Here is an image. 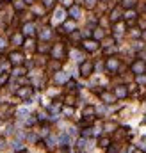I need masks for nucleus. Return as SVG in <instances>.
Masks as SVG:
<instances>
[{"mask_svg": "<svg viewBox=\"0 0 146 153\" xmlns=\"http://www.w3.org/2000/svg\"><path fill=\"white\" fill-rule=\"evenodd\" d=\"M114 128H116V125H114V123H107V125H105V130H107V132H112Z\"/></svg>", "mask_w": 146, "mask_h": 153, "instance_id": "nucleus-18", "label": "nucleus"}, {"mask_svg": "<svg viewBox=\"0 0 146 153\" xmlns=\"http://www.w3.org/2000/svg\"><path fill=\"white\" fill-rule=\"evenodd\" d=\"M18 116H20V118H27V111H25V109H23V111H20V112H18Z\"/></svg>", "mask_w": 146, "mask_h": 153, "instance_id": "nucleus-28", "label": "nucleus"}, {"mask_svg": "<svg viewBox=\"0 0 146 153\" xmlns=\"http://www.w3.org/2000/svg\"><path fill=\"white\" fill-rule=\"evenodd\" d=\"M23 7H25V4H23V2H20V0H18V2H14V9H16V11L23 9Z\"/></svg>", "mask_w": 146, "mask_h": 153, "instance_id": "nucleus-17", "label": "nucleus"}, {"mask_svg": "<svg viewBox=\"0 0 146 153\" xmlns=\"http://www.w3.org/2000/svg\"><path fill=\"white\" fill-rule=\"evenodd\" d=\"M93 114H95V109L93 107H86L84 109V116L86 118H93Z\"/></svg>", "mask_w": 146, "mask_h": 153, "instance_id": "nucleus-10", "label": "nucleus"}, {"mask_svg": "<svg viewBox=\"0 0 146 153\" xmlns=\"http://www.w3.org/2000/svg\"><path fill=\"white\" fill-rule=\"evenodd\" d=\"M9 59H11V62H12V64H16V66H18V64H21V61H23V55H21L20 52H12V53L9 55Z\"/></svg>", "mask_w": 146, "mask_h": 153, "instance_id": "nucleus-3", "label": "nucleus"}, {"mask_svg": "<svg viewBox=\"0 0 146 153\" xmlns=\"http://www.w3.org/2000/svg\"><path fill=\"white\" fill-rule=\"evenodd\" d=\"M134 5V0H125V7H132Z\"/></svg>", "mask_w": 146, "mask_h": 153, "instance_id": "nucleus-29", "label": "nucleus"}, {"mask_svg": "<svg viewBox=\"0 0 146 153\" xmlns=\"http://www.w3.org/2000/svg\"><path fill=\"white\" fill-rule=\"evenodd\" d=\"M14 73H16V75H25L27 71H25V68H21V70L18 68V70H14Z\"/></svg>", "mask_w": 146, "mask_h": 153, "instance_id": "nucleus-22", "label": "nucleus"}, {"mask_svg": "<svg viewBox=\"0 0 146 153\" xmlns=\"http://www.w3.org/2000/svg\"><path fill=\"white\" fill-rule=\"evenodd\" d=\"M118 14H120V11L116 9V11L112 12V16H111V20H112V21H116V20H118Z\"/></svg>", "mask_w": 146, "mask_h": 153, "instance_id": "nucleus-21", "label": "nucleus"}, {"mask_svg": "<svg viewBox=\"0 0 146 153\" xmlns=\"http://www.w3.org/2000/svg\"><path fill=\"white\" fill-rule=\"evenodd\" d=\"M68 87H70V89H73V87H75V82H73V80H71V82H68Z\"/></svg>", "mask_w": 146, "mask_h": 153, "instance_id": "nucleus-33", "label": "nucleus"}, {"mask_svg": "<svg viewBox=\"0 0 146 153\" xmlns=\"http://www.w3.org/2000/svg\"><path fill=\"white\" fill-rule=\"evenodd\" d=\"M84 48H86L87 52H95V50L98 48V43H96V41H91V39H89V41H86V43H84Z\"/></svg>", "mask_w": 146, "mask_h": 153, "instance_id": "nucleus-5", "label": "nucleus"}, {"mask_svg": "<svg viewBox=\"0 0 146 153\" xmlns=\"http://www.w3.org/2000/svg\"><path fill=\"white\" fill-rule=\"evenodd\" d=\"M4 144H5V143H4V139L0 137V148H4Z\"/></svg>", "mask_w": 146, "mask_h": 153, "instance_id": "nucleus-36", "label": "nucleus"}, {"mask_svg": "<svg viewBox=\"0 0 146 153\" xmlns=\"http://www.w3.org/2000/svg\"><path fill=\"white\" fill-rule=\"evenodd\" d=\"M66 78H68V75H62V73H57V77H55L57 82H64Z\"/></svg>", "mask_w": 146, "mask_h": 153, "instance_id": "nucleus-16", "label": "nucleus"}, {"mask_svg": "<svg viewBox=\"0 0 146 153\" xmlns=\"http://www.w3.org/2000/svg\"><path fill=\"white\" fill-rule=\"evenodd\" d=\"M93 73V62H82L80 66V75L82 77H89Z\"/></svg>", "mask_w": 146, "mask_h": 153, "instance_id": "nucleus-1", "label": "nucleus"}, {"mask_svg": "<svg viewBox=\"0 0 146 153\" xmlns=\"http://www.w3.org/2000/svg\"><path fill=\"white\" fill-rule=\"evenodd\" d=\"M132 71H134V73H137V75L146 73V64L143 62V61H137V62H134V64H132Z\"/></svg>", "mask_w": 146, "mask_h": 153, "instance_id": "nucleus-2", "label": "nucleus"}, {"mask_svg": "<svg viewBox=\"0 0 146 153\" xmlns=\"http://www.w3.org/2000/svg\"><path fill=\"white\" fill-rule=\"evenodd\" d=\"M137 82H146V77H141V75H139V77H137Z\"/></svg>", "mask_w": 146, "mask_h": 153, "instance_id": "nucleus-32", "label": "nucleus"}, {"mask_svg": "<svg viewBox=\"0 0 146 153\" xmlns=\"http://www.w3.org/2000/svg\"><path fill=\"white\" fill-rule=\"evenodd\" d=\"M93 4H95V0H87V5H89V7H91Z\"/></svg>", "mask_w": 146, "mask_h": 153, "instance_id": "nucleus-35", "label": "nucleus"}, {"mask_svg": "<svg viewBox=\"0 0 146 153\" xmlns=\"http://www.w3.org/2000/svg\"><path fill=\"white\" fill-rule=\"evenodd\" d=\"M14 150H16V152H20V150H23V144H20V143L16 141V143H14Z\"/></svg>", "mask_w": 146, "mask_h": 153, "instance_id": "nucleus-24", "label": "nucleus"}, {"mask_svg": "<svg viewBox=\"0 0 146 153\" xmlns=\"http://www.w3.org/2000/svg\"><path fill=\"white\" fill-rule=\"evenodd\" d=\"M62 29H66V32H71V30L75 29V23H73V21H66Z\"/></svg>", "mask_w": 146, "mask_h": 153, "instance_id": "nucleus-11", "label": "nucleus"}, {"mask_svg": "<svg viewBox=\"0 0 146 153\" xmlns=\"http://www.w3.org/2000/svg\"><path fill=\"white\" fill-rule=\"evenodd\" d=\"M102 36H103L102 29H96V32H95V37H102Z\"/></svg>", "mask_w": 146, "mask_h": 153, "instance_id": "nucleus-25", "label": "nucleus"}, {"mask_svg": "<svg viewBox=\"0 0 146 153\" xmlns=\"http://www.w3.org/2000/svg\"><path fill=\"white\" fill-rule=\"evenodd\" d=\"M23 32H25V36H32V34H34V27L29 23V25H25V30H23Z\"/></svg>", "mask_w": 146, "mask_h": 153, "instance_id": "nucleus-12", "label": "nucleus"}, {"mask_svg": "<svg viewBox=\"0 0 146 153\" xmlns=\"http://www.w3.org/2000/svg\"><path fill=\"white\" fill-rule=\"evenodd\" d=\"M98 143H100L102 148H109V146H111V139H109V137H102Z\"/></svg>", "mask_w": 146, "mask_h": 153, "instance_id": "nucleus-8", "label": "nucleus"}, {"mask_svg": "<svg viewBox=\"0 0 146 153\" xmlns=\"http://www.w3.org/2000/svg\"><path fill=\"white\" fill-rule=\"evenodd\" d=\"M127 94H128V91H127V87H125V86L116 87V96H118V98H125Z\"/></svg>", "mask_w": 146, "mask_h": 153, "instance_id": "nucleus-7", "label": "nucleus"}, {"mask_svg": "<svg viewBox=\"0 0 146 153\" xmlns=\"http://www.w3.org/2000/svg\"><path fill=\"white\" fill-rule=\"evenodd\" d=\"M25 46H27V48H32V39H27V41H25Z\"/></svg>", "mask_w": 146, "mask_h": 153, "instance_id": "nucleus-30", "label": "nucleus"}, {"mask_svg": "<svg viewBox=\"0 0 146 153\" xmlns=\"http://www.w3.org/2000/svg\"><path fill=\"white\" fill-rule=\"evenodd\" d=\"M127 18H128V20H132V18H136V14H134V11H128V12H127Z\"/></svg>", "mask_w": 146, "mask_h": 153, "instance_id": "nucleus-27", "label": "nucleus"}, {"mask_svg": "<svg viewBox=\"0 0 146 153\" xmlns=\"http://www.w3.org/2000/svg\"><path fill=\"white\" fill-rule=\"evenodd\" d=\"M107 68H109L111 71H116V70L120 68V62H118L116 59H109V61H107Z\"/></svg>", "mask_w": 146, "mask_h": 153, "instance_id": "nucleus-6", "label": "nucleus"}, {"mask_svg": "<svg viewBox=\"0 0 146 153\" xmlns=\"http://www.w3.org/2000/svg\"><path fill=\"white\" fill-rule=\"evenodd\" d=\"M4 46H5V41H4V39H0V50H2Z\"/></svg>", "mask_w": 146, "mask_h": 153, "instance_id": "nucleus-34", "label": "nucleus"}, {"mask_svg": "<svg viewBox=\"0 0 146 153\" xmlns=\"http://www.w3.org/2000/svg\"><path fill=\"white\" fill-rule=\"evenodd\" d=\"M45 2V7H52L54 5V0H43Z\"/></svg>", "mask_w": 146, "mask_h": 153, "instance_id": "nucleus-26", "label": "nucleus"}, {"mask_svg": "<svg viewBox=\"0 0 146 153\" xmlns=\"http://www.w3.org/2000/svg\"><path fill=\"white\" fill-rule=\"evenodd\" d=\"M7 80H9V73H7V71H4V73L0 75V87H2V86H5V84H7Z\"/></svg>", "mask_w": 146, "mask_h": 153, "instance_id": "nucleus-9", "label": "nucleus"}, {"mask_svg": "<svg viewBox=\"0 0 146 153\" xmlns=\"http://www.w3.org/2000/svg\"><path fill=\"white\" fill-rule=\"evenodd\" d=\"M48 50H50V46H48V45H45V43L37 46V52H39V53H46Z\"/></svg>", "mask_w": 146, "mask_h": 153, "instance_id": "nucleus-13", "label": "nucleus"}, {"mask_svg": "<svg viewBox=\"0 0 146 153\" xmlns=\"http://www.w3.org/2000/svg\"><path fill=\"white\" fill-rule=\"evenodd\" d=\"M134 153H143V152H139V150H137V152H134Z\"/></svg>", "mask_w": 146, "mask_h": 153, "instance_id": "nucleus-38", "label": "nucleus"}, {"mask_svg": "<svg viewBox=\"0 0 146 153\" xmlns=\"http://www.w3.org/2000/svg\"><path fill=\"white\" fill-rule=\"evenodd\" d=\"M25 4H32V0H25Z\"/></svg>", "mask_w": 146, "mask_h": 153, "instance_id": "nucleus-37", "label": "nucleus"}, {"mask_svg": "<svg viewBox=\"0 0 146 153\" xmlns=\"http://www.w3.org/2000/svg\"><path fill=\"white\" fill-rule=\"evenodd\" d=\"M66 103H68V105H73V103H75V98H73V96H68V98H66Z\"/></svg>", "mask_w": 146, "mask_h": 153, "instance_id": "nucleus-23", "label": "nucleus"}, {"mask_svg": "<svg viewBox=\"0 0 146 153\" xmlns=\"http://www.w3.org/2000/svg\"><path fill=\"white\" fill-rule=\"evenodd\" d=\"M59 66H61L59 62H52V66H50V68H52V70H59Z\"/></svg>", "mask_w": 146, "mask_h": 153, "instance_id": "nucleus-31", "label": "nucleus"}, {"mask_svg": "<svg viewBox=\"0 0 146 153\" xmlns=\"http://www.w3.org/2000/svg\"><path fill=\"white\" fill-rule=\"evenodd\" d=\"M59 143H61V144H62V146H66V144H68V143H70V137H68V135H66V134H62V135H61V137H59Z\"/></svg>", "mask_w": 146, "mask_h": 153, "instance_id": "nucleus-14", "label": "nucleus"}, {"mask_svg": "<svg viewBox=\"0 0 146 153\" xmlns=\"http://www.w3.org/2000/svg\"><path fill=\"white\" fill-rule=\"evenodd\" d=\"M102 98L105 100V103H112V102H114V98H112L111 94H105V93H102Z\"/></svg>", "mask_w": 146, "mask_h": 153, "instance_id": "nucleus-15", "label": "nucleus"}, {"mask_svg": "<svg viewBox=\"0 0 146 153\" xmlns=\"http://www.w3.org/2000/svg\"><path fill=\"white\" fill-rule=\"evenodd\" d=\"M12 43H16V45H20V43H21V36H20V34H16V36L12 37Z\"/></svg>", "mask_w": 146, "mask_h": 153, "instance_id": "nucleus-20", "label": "nucleus"}, {"mask_svg": "<svg viewBox=\"0 0 146 153\" xmlns=\"http://www.w3.org/2000/svg\"><path fill=\"white\" fill-rule=\"evenodd\" d=\"M79 14H80V11H79L77 7H73V9H71V16H73V18H79Z\"/></svg>", "mask_w": 146, "mask_h": 153, "instance_id": "nucleus-19", "label": "nucleus"}, {"mask_svg": "<svg viewBox=\"0 0 146 153\" xmlns=\"http://www.w3.org/2000/svg\"><path fill=\"white\" fill-rule=\"evenodd\" d=\"M30 93H32V89H30V87H21V89H18V91H16V94H18L20 98H29V96H30Z\"/></svg>", "mask_w": 146, "mask_h": 153, "instance_id": "nucleus-4", "label": "nucleus"}]
</instances>
